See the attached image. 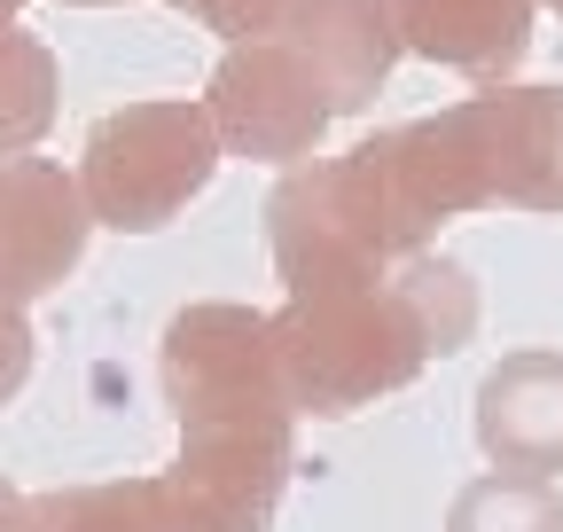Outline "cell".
<instances>
[{"label":"cell","mask_w":563,"mask_h":532,"mask_svg":"<svg viewBox=\"0 0 563 532\" xmlns=\"http://www.w3.org/2000/svg\"><path fill=\"white\" fill-rule=\"evenodd\" d=\"M477 329V282L454 258H407L384 282L282 298L274 353L298 415H352L407 391L439 353H462Z\"/></svg>","instance_id":"1"},{"label":"cell","mask_w":563,"mask_h":532,"mask_svg":"<svg viewBox=\"0 0 563 532\" xmlns=\"http://www.w3.org/2000/svg\"><path fill=\"white\" fill-rule=\"evenodd\" d=\"M431 235H439V212L415 196L391 133L321 165H290L282 188L266 196V243L290 298L384 282L391 266L431 251Z\"/></svg>","instance_id":"2"},{"label":"cell","mask_w":563,"mask_h":532,"mask_svg":"<svg viewBox=\"0 0 563 532\" xmlns=\"http://www.w3.org/2000/svg\"><path fill=\"white\" fill-rule=\"evenodd\" d=\"M415 196L462 212H563V87H493L391 133Z\"/></svg>","instance_id":"3"},{"label":"cell","mask_w":563,"mask_h":532,"mask_svg":"<svg viewBox=\"0 0 563 532\" xmlns=\"http://www.w3.org/2000/svg\"><path fill=\"white\" fill-rule=\"evenodd\" d=\"M220 125L203 102H125L110 110L87 149H79V188L95 228L118 235H157L165 220H180L220 173Z\"/></svg>","instance_id":"4"},{"label":"cell","mask_w":563,"mask_h":532,"mask_svg":"<svg viewBox=\"0 0 563 532\" xmlns=\"http://www.w3.org/2000/svg\"><path fill=\"white\" fill-rule=\"evenodd\" d=\"M165 399L180 431L196 423H298V399L282 384L274 313L203 298L165 321Z\"/></svg>","instance_id":"5"},{"label":"cell","mask_w":563,"mask_h":532,"mask_svg":"<svg viewBox=\"0 0 563 532\" xmlns=\"http://www.w3.org/2000/svg\"><path fill=\"white\" fill-rule=\"evenodd\" d=\"M298 462V423H196L157 478L165 532H266Z\"/></svg>","instance_id":"6"},{"label":"cell","mask_w":563,"mask_h":532,"mask_svg":"<svg viewBox=\"0 0 563 532\" xmlns=\"http://www.w3.org/2000/svg\"><path fill=\"white\" fill-rule=\"evenodd\" d=\"M203 110L220 125V142L235 157H258V165H306L321 149V133L336 125V102H329L321 71L282 32L235 40L220 63H211Z\"/></svg>","instance_id":"7"},{"label":"cell","mask_w":563,"mask_h":532,"mask_svg":"<svg viewBox=\"0 0 563 532\" xmlns=\"http://www.w3.org/2000/svg\"><path fill=\"white\" fill-rule=\"evenodd\" d=\"M87 235H95V212L79 173H63L55 157L0 165V306L47 298L87 258Z\"/></svg>","instance_id":"8"},{"label":"cell","mask_w":563,"mask_h":532,"mask_svg":"<svg viewBox=\"0 0 563 532\" xmlns=\"http://www.w3.org/2000/svg\"><path fill=\"white\" fill-rule=\"evenodd\" d=\"M282 40H290L313 71H321L336 118H344V110H368V102L384 95V79H391V63L407 55L391 0H290Z\"/></svg>","instance_id":"9"},{"label":"cell","mask_w":563,"mask_h":532,"mask_svg":"<svg viewBox=\"0 0 563 532\" xmlns=\"http://www.w3.org/2000/svg\"><path fill=\"white\" fill-rule=\"evenodd\" d=\"M477 446L493 470L563 478V353H509L477 384Z\"/></svg>","instance_id":"10"},{"label":"cell","mask_w":563,"mask_h":532,"mask_svg":"<svg viewBox=\"0 0 563 532\" xmlns=\"http://www.w3.org/2000/svg\"><path fill=\"white\" fill-rule=\"evenodd\" d=\"M532 9L540 0H391L407 55L446 63V71H462V79H493V87L525 63Z\"/></svg>","instance_id":"11"},{"label":"cell","mask_w":563,"mask_h":532,"mask_svg":"<svg viewBox=\"0 0 563 532\" xmlns=\"http://www.w3.org/2000/svg\"><path fill=\"white\" fill-rule=\"evenodd\" d=\"M55 125V55L16 24V9L0 0V165L32 157V142Z\"/></svg>","instance_id":"12"},{"label":"cell","mask_w":563,"mask_h":532,"mask_svg":"<svg viewBox=\"0 0 563 532\" xmlns=\"http://www.w3.org/2000/svg\"><path fill=\"white\" fill-rule=\"evenodd\" d=\"M446 532H563V486L555 478L493 470V478H477V486L454 494Z\"/></svg>","instance_id":"13"},{"label":"cell","mask_w":563,"mask_h":532,"mask_svg":"<svg viewBox=\"0 0 563 532\" xmlns=\"http://www.w3.org/2000/svg\"><path fill=\"white\" fill-rule=\"evenodd\" d=\"M40 532H165L157 517V478H118V486H63L32 494Z\"/></svg>","instance_id":"14"},{"label":"cell","mask_w":563,"mask_h":532,"mask_svg":"<svg viewBox=\"0 0 563 532\" xmlns=\"http://www.w3.org/2000/svg\"><path fill=\"white\" fill-rule=\"evenodd\" d=\"M173 9L196 16L203 32H220V40L235 47V40H266V32H282L290 0H173Z\"/></svg>","instance_id":"15"},{"label":"cell","mask_w":563,"mask_h":532,"mask_svg":"<svg viewBox=\"0 0 563 532\" xmlns=\"http://www.w3.org/2000/svg\"><path fill=\"white\" fill-rule=\"evenodd\" d=\"M32 376V329H24V306H0V408L24 391Z\"/></svg>","instance_id":"16"},{"label":"cell","mask_w":563,"mask_h":532,"mask_svg":"<svg viewBox=\"0 0 563 532\" xmlns=\"http://www.w3.org/2000/svg\"><path fill=\"white\" fill-rule=\"evenodd\" d=\"M0 532H40V501L0 478Z\"/></svg>","instance_id":"17"},{"label":"cell","mask_w":563,"mask_h":532,"mask_svg":"<svg viewBox=\"0 0 563 532\" xmlns=\"http://www.w3.org/2000/svg\"><path fill=\"white\" fill-rule=\"evenodd\" d=\"M63 9H110V0H63Z\"/></svg>","instance_id":"18"},{"label":"cell","mask_w":563,"mask_h":532,"mask_svg":"<svg viewBox=\"0 0 563 532\" xmlns=\"http://www.w3.org/2000/svg\"><path fill=\"white\" fill-rule=\"evenodd\" d=\"M548 9H555V16H563V0H548Z\"/></svg>","instance_id":"19"},{"label":"cell","mask_w":563,"mask_h":532,"mask_svg":"<svg viewBox=\"0 0 563 532\" xmlns=\"http://www.w3.org/2000/svg\"><path fill=\"white\" fill-rule=\"evenodd\" d=\"M9 9H24V0H9Z\"/></svg>","instance_id":"20"}]
</instances>
